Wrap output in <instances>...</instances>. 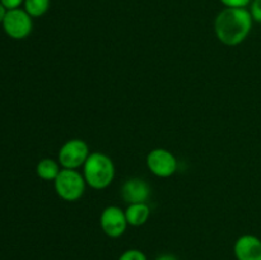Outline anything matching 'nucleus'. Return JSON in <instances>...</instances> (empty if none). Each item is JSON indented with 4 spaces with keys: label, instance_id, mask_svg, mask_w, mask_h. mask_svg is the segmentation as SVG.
<instances>
[{
    "label": "nucleus",
    "instance_id": "14",
    "mask_svg": "<svg viewBox=\"0 0 261 260\" xmlns=\"http://www.w3.org/2000/svg\"><path fill=\"white\" fill-rule=\"evenodd\" d=\"M250 13H251V17L255 22L261 23V0H254L251 3Z\"/></svg>",
    "mask_w": 261,
    "mask_h": 260
},
{
    "label": "nucleus",
    "instance_id": "8",
    "mask_svg": "<svg viewBox=\"0 0 261 260\" xmlns=\"http://www.w3.org/2000/svg\"><path fill=\"white\" fill-rule=\"evenodd\" d=\"M150 188L148 183L139 177H133L125 181L121 189L122 199L127 204L147 203L150 198Z\"/></svg>",
    "mask_w": 261,
    "mask_h": 260
},
{
    "label": "nucleus",
    "instance_id": "3",
    "mask_svg": "<svg viewBox=\"0 0 261 260\" xmlns=\"http://www.w3.org/2000/svg\"><path fill=\"white\" fill-rule=\"evenodd\" d=\"M86 180L83 173L70 168H61L54 180L56 194L65 201H76L86 191Z\"/></svg>",
    "mask_w": 261,
    "mask_h": 260
},
{
    "label": "nucleus",
    "instance_id": "4",
    "mask_svg": "<svg viewBox=\"0 0 261 260\" xmlns=\"http://www.w3.org/2000/svg\"><path fill=\"white\" fill-rule=\"evenodd\" d=\"M89 154L88 144L84 140L70 139L61 145L58 160L63 168L78 170L79 167H83Z\"/></svg>",
    "mask_w": 261,
    "mask_h": 260
},
{
    "label": "nucleus",
    "instance_id": "10",
    "mask_svg": "<svg viewBox=\"0 0 261 260\" xmlns=\"http://www.w3.org/2000/svg\"><path fill=\"white\" fill-rule=\"evenodd\" d=\"M125 216H126L127 223L130 226H143L149 219L150 208L147 203L129 204V206L125 211Z\"/></svg>",
    "mask_w": 261,
    "mask_h": 260
},
{
    "label": "nucleus",
    "instance_id": "6",
    "mask_svg": "<svg viewBox=\"0 0 261 260\" xmlns=\"http://www.w3.org/2000/svg\"><path fill=\"white\" fill-rule=\"evenodd\" d=\"M147 166L153 175L158 177H170L177 170V160L167 149L155 148L147 155Z\"/></svg>",
    "mask_w": 261,
    "mask_h": 260
},
{
    "label": "nucleus",
    "instance_id": "13",
    "mask_svg": "<svg viewBox=\"0 0 261 260\" xmlns=\"http://www.w3.org/2000/svg\"><path fill=\"white\" fill-rule=\"evenodd\" d=\"M119 260H147V256H145L144 252H142L140 250L130 249L122 252V254L120 255Z\"/></svg>",
    "mask_w": 261,
    "mask_h": 260
},
{
    "label": "nucleus",
    "instance_id": "2",
    "mask_svg": "<svg viewBox=\"0 0 261 260\" xmlns=\"http://www.w3.org/2000/svg\"><path fill=\"white\" fill-rule=\"evenodd\" d=\"M83 177L87 185L96 190L106 189L114 181L115 165L111 158L101 152H92L83 165Z\"/></svg>",
    "mask_w": 261,
    "mask_h": 260
},
{
    "label": "nucleus",
    "instance_id": "12",
    "mask_svg": "<svg viewBox=\"0 0 261 260\" xmlns=\"http://www.w3.org/2000/svg\"><path fill=\"white\" fill-rule=\"evenodd\" d=\"M24 10L32 18L42 17L50 8V0H24Z\"/></svg>",
    "mask_w": 261,
    "mask_h": 260
},
{
    "label": "nucleus",
    "instance_id": "7",
    "mask_svg": "<svg viewBox=\"0 0 261 260\" xmlns=\"http://www.w3.org/2000/svg\"><path fill=\"white\" fill-rule=\"evenodd\" d=\"M99 224L109 237L116 239L124 235L127 227V219L125 212L116 205H110L103 209L99 217Z\"/></svg>",
    "mask_w": 261,
    "mask_h": 260
},
{
    "label": "nucleus",
    "instance_id": "15",
    "mask_svg": "<svg viewBox=\"0 0 261 260\" xmlns=\"http://www.w3.org/2000/svg\"><path fill=\"white\" fill-rule=\"evenodd\" d=\"M227 8H246L251 3V0H221Z\"/></svg>",
    "mask_w": 261,
    "mask_h": 260
},
{
    "label": "nucleus",
    "instance_id": "18",
    "mask_svg": "<svg viewBox=\"0 0 261 260\" xmlns=\"http://www.w3.org/2000/svg\"><path fill=\"white\" fill-rule=\"evenodd\" d=\"M7 12H8L7 8H5L4 5H3L2 3H0V23H3V20H4Z\"/></svg>",
    "mask_w": 261,
    "mask_h": 260
},
{
    "label": "nucleus",
    "instance_id": "1",
    "mask_svg": "<svg viewBox=\"0 0 261 260\" xmlns=\"http://www.w3.org/2000/svg\"><path fill=\"white\" fill-rule=\"evenodd\" d=\"M251 13L246 8H226L217 15L214 31L226 46H237L247 38L252 28Z\"/></svg>",
    "mask_w": 261,
    "mask_h": 260
},
{
    "label": "nucleus",
    "instance_id": "9",
    "mask_svg": "<svg viewBox=\"0 0 261 260\" xmlns=\"http://www.w3.org/2000/svg\"><path fill=\"white\" fill-rule=\"evenodd\" d=\"M237 260H261V240L254 235H242L234 242Z\"/></svg>",
    "mask_w": 261,
    "mask_h": 260
},
{
    "label": "nucleus",
    "instance_id": "5",
    "mask_svg": "<svg viewBox=\"0 0 261 260\" xmlns=\"http://www.w3.org/2000/svg\"><path fill=\"white\" fill-rule=\"evenodd\" d=\"M32 17L24 9L8 10L3 20V28L10 38L23 40L32 32Z\"/></svg>",
    "mask_w": 261,
    "mask_h": 260
},
{
    "label": "nucleus",
    "instance_id": "16",
    "mask_svg": "<svg viewBox=\"0 0 261 260\" xmlns=\"http://www.w3.org/2000/svg\"><path fill=\"white\" fill-rule=\"evenodd\" d=\"M0 3H2L8 10H12V9H18V8L20 7V4L24 3V0H0Z\"/></svg>",
    "mask_w": 261,
    "mask_h": 260
},
{
    "label": "nucleus",
    "instance_id": "17",
    "mask_svg": "<svg viewBox=\"0 0 261 260\" xmlns=\"http://www.w3.org/2000/svg\"><path fill=\"white\" fill-rule=\"evenodd\" d=\"M155 260H178V259L172 254H162L160 255Z\"/></svg>",
    "mask_w": 261,
    "mask_h": 260
},
{
    "label": "nucleus",
    "instance_id": "11",
    "mask_svg": "<svg viewBox=\"0 0 261 260\" xmlns=\"http://www.w3.org/2000/svg\"><path fill=\"white\" fill-rule=\"evenodd\" d=\"M59 165L60 163L56 162L53 158H43L37 163L36 172H37L38 177L42 178V180L54 181L61 170Z\"/></svg>",
    "mask_w": 261,
    "mask_h": 260
}]
</instances>
